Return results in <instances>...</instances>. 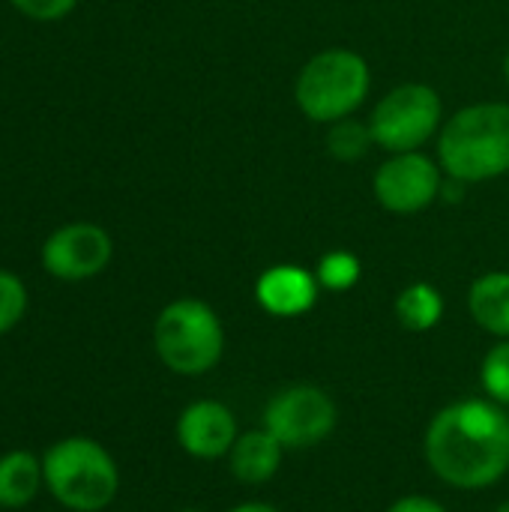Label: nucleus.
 <instances>
[{
  "label": "nucleus",
  "mask_w": 509,
  "mask_h": 512,
  "mask_svg": "<svg viewBox=\"0 0 509 512\" xmlns=\"http://www.w3.org/2000/svg\"><path fill=\"white\" fill-rule=\"evenodd\" d=\"M480 384L492 402L509 408V339H498L486 351L480 363Z\"/></svg>",
  "instance_id": "nucleus-18"
},
{
  "label": "nucleus",
  "mask_w": 509,
  "mask_h": 512,
  "mask_svg": "<svg viewBox=\"0 0 509 512\" xmlns=\"http://www.w3.org/2000/svg\"><path fill=\"white\" fill-rule=\"evenodd\" d=\"M177 512H201V510H195V507H183V510H177Z\"/></svg>",
  "instance_id": "nucleus-25"
},
{
  "label": "nucleus",
  "mask_w": 509,
  "mask_h": 512,
  "mask_svg": "<svg viewBox=\"0 0 509 512\" xmlns=\"http://www.w3.org/2000/svg\"><path fill=\"white\" fill-rule=\"evenodd\" d=\"M315 279H318L321 291L345 294L363 279V264H360V258L354 252L333 249V252L321 255V261L315 267Z\"/></svg>",
  "instance_id": "nucleus-17"
},
{
  "label": "nucleus",
  "mask_w": 509,
  "mask_h": 512,
  "mask_svg": "<svg viewBox=\"0 0 509 512\" xmlns=\"http://www.w3.org/2000/svg\"><path fill=\"white\" fill-rule=\"evenodd\" d=\"M261 426L285 450H312L336 432L339 408L324 387L291 384L264 405Z\"/></svg>",
  "instance_id": "nucleus-7"
},
{
  "label": "nucleus",
  "mask_w": 509,
  "mask_h": 512,
  "mask_svg": "<svg viewBox=\"0 0 509 512\" xmlns=\"http://www.w3.org/2000/svg\"><path fill=\"white\" fill-rule=\"evenodd\" d=\"M114 258L111 234L96 222H69L51 231L39 249L42 270L57 282H87Z\"/></svg>",
  "instance_id": "nucleus-9"
},
{
  "label": "nucleus",
  "mask_w": 509,
  "mask_h": 512,
  "mask_svg": "<svg viewBox=\"0 0 509 512\" xmlns=\"http://www.w3.org/2000/svg\"><path fill=\"white\" fill-rule=\"evenodd\" d=\"M372 147H375V138H372L369 120L363 123V120H357V117H345V120L330 123V132H327V153H330L336 162H360Z\"/></svg>",
  "instance_id": "nucleus-16"
},
{
  "label": "nucleus",
  "mask_w": 509,
  "mask_h": 512,
  "mask_svg": "<svg viewBox=\"0 0 509 512\" xmlns=\"http://www.w3.org/2000/svg\"><path fill=\"white\" fill-rule=\"evenodd\" d=\"M27 306H30V294L24 279L0 267V336L12 333L24 321Z\"/></svg>",
  "instance_id": "nucleus-19"
},
{
  "label": "nucleus",
  "mask_w": 509,
  "mask_h": 512,
  "mask_svg": "<svg viewBox=\"0 0 509 512\" xmlns=\"http://www.w3.org/2000/svg\"><path fill=\"white\" fill-rule=\"evenodd\" d=\"M45 492L69 512L108 510L120 495V468L105 444L90 435H66L42 453Z\"/></svg>",
  "instance_id": "nucleus-3"
},
{
  "label": "nucleus",
  "mask_w": 509,
  "mask_h": 512,
  "mask_svg": "<svg viewBox=\"0 0 509 512\" xmlns=\"http://www.w3.org/2000/svg\"><path fill=\"white\" fill-rule=\"evenodd\" d=\"M9 3L33 21H60L78 6V0H9Z\"/></svg>",
  "instance_id": "nucleus-20"
},
{
  "label": "nucleus",
  "mask_w": 509,
  "mask_h": 512,
  "mask_svg": "<svg viewBox=\"0 0 509 512\" xmlns=\"http://www.w3.org/2000/svg\"><path fill=\"white\" fill-rule=\"evenodd\" d=\"M372 90V69L354 48H324L303 63L294 81V102L312 123L354 117Z\"/></svg>",
  "instance_id": "nucleus-5"
},
{
  "label": "nucleus",
  "mask_w": 509,
  "mask_h": 512,
  "mask_svg": "<svg viewBox=\"0 0 509 512\" xmlns=\"http://www.w3.org/2000/svg\"><path fill=\"white\" fill-rule=\"evenodd\" d=\"M468 312L480 330L495 339H509V273L492 270L471 282Z\"/></svg>",
  "instance_id": "nucleus-14"
},
{
  "label": "nucleus",
  "mask_w": 509,
  "mask_h": 512,
  "mask_svg": "<svg viewBox=\"0 0 509 512\" xmlns=\"http://www.w3.org/2000/svg\"><path fill=\"white\" fill-rule=\"evenodd\" d=\"M444 294L432 282H411L396 294L393 312L402 330L429 333L444 321Z\"/></svg>",
  "instance_id": "nucleus-15"
},
{
  "label": "nucleus",
  "mask_w": 509,
  "mask_h": 512,
  "mask_svg": "<svg viewBox=\"0 0 509 512\" xmlns=\"http://www.w3.org/2000/svg\"><path fill=\"white\" fill-rule=\"evenodd\" d=\"M438 162L459 183H486L509 174V105L477 102L459 108L438 132Z\"/></svg>",
  "instance_id": "nucleus-2"
},
{
  "label": "nucleus",
  "mask_w": 509,
  "mask_h": 512,
  "mask_svg": "<svg viewBox=\"0 0 509 512\" xmlns=\"http://www.w3.org/2000/svg\"><path fill=\"white\" fill-rule=\"evenodd\" d=\"M318 294L321 285L315 279V270H306L300 264L267 267L255 282V300L273 318H303L315 309Z\"/></svg>",
  "instance_id": "nucleus-11"
},
{
  "label": "nucleus",
  "mask_w": 509,
  "mask_h": 512,
  "mask_svg": "<svg viewBox=\"0 0 509 512\" xmlns=\"http://www.w3.org/2000/svg\"><path fill=\"white\" fill-rule=\"evenodd\" d=\"M153 351L159 363L180 378H201L213 372L225 354V327L219 312L198 297L171 300L153 321Z\"/></svg>",
  "instance_id": "nucleus-4"
},
{
  "label": "nucleus",
  "mask_w": 509,
  "mask_h": 512,
  "mask_svg": "<svg viewBox=\"0 0 509 512\" xmlns=\"http://www.w3.org/2000/svg\"><path fill=\"white\" fill-rule=\"evenodd\" d=\"M492 512H509V498L507 501H504V504H498V507H495V510Z\"/></svg>",
  "instance_id": "nucleus-23"
},
{
  "label": "nucleus",
  "mask_w": 509,
  "mask_h": 512,
  "mask_svg": "<svg viewBox=\"0 0 509 512\" xmlns=\"http://www.w3.org/2000/svg\"><path fill=\"white\" fill-rule=\"evenodd\" d=\"M444 168L423 150L390 153L372 177L375 201L393 216H417L429 210L444 189Z\"/></svg>",
  "instance_id": "nucleus-8"
},
{
  "label": "nucleus",
  "mask_w": 509,
  "mask_h": 512,
  "mask_svg": "<svg viewBox=\"0 0 509 512\" xmlns=\"http://www.w3.org/2000/svg\"><path fill=\"white\" fill-rule=\"evenodd\" d=\"M285 453L288 450L264 426L240 432V438L234 441V447L228 453L231 477L243 486H264L279 474Z\"/></svg>",
  "instance_id": "nucleus-12"
},
{
  "label": "nucleus",
  "mask_w": 509,
  "mask_h": 512,
  "mask_svg": "<svg viewBox=\"0 0 509 512\" xmlns=\"http://www.w3.org/2000/svg\"><path fill=\"white\" fill-rule=\"evenodd\" d=\"M228 512H282V510H279V507H273V504H267V501H243V504L231 507Z\"/></svg>",
  "instance_id": "nucleus-22"
},
{
  "label": "nucleus",
  "mask_w": 509,
  "mask_h": 512,
  "mask_svg": "<svg viewBox=\"0 0 509 512\" xmlns=\"http://www.w3.org/2000/svg\"><path fill=\"white\" fill-rule=\"evenodd\" d=\"M45 492L42 456L33 450L0 453V510H24Z\"/></svg>",
  "instance_id": "nucleus-13"
},
{
  "label": "nucleus",
  "mask_w": 509,
  "mask_h": 512,
  "mask_svg": "<svg viewBox=\"0 0 509 512\" xmlns=\"http://www.w3.org/2000/svg\"><path fill=\"white\" fill-rule=\"evenodd\" d=\"M429 471L453 489L480 492L509 474V414L486 399H462L441 408L423 435Z\"/></svg>",
  "instance_id": "nucleus-1"
},
{
  "label": "nucleus",
  "mask_w": 509,
  "mask_h": 512,
  "mask_svg": "<svg viewBox=\"0 0 509 512\" xmlns=\"http://www.w3.org/2000/svg\"><path fill=\"white\" fill-rule=\"evenodd\" d=\"M174 438L189 459L216 462V459H228L234 441L240 438V426L225 402L195 399L177 414Z\"/></svg>",
  "instance_id": "nucleus-10"
},
{
  "label": "nucleus",
  "mask_w": 509,
  "mask_h": 512,
  "mask_svg": "<svg viewBox=\"0 0 509 512\" xmlns=\"http://www.w3.org/2000/svg\"><path fill=\"white\" fill-rule=\"evenodd\" d=\"M444 126V105L435 87L411 81L393 87L369 114L375 147L387 153L423 150Z\"/></svg>",
  "instance_id": "nucleus-6"
},
{
  "label": "nucleus",
  "mask_w": 509,
  "mask_h": 512,
  "mask_svg": "<svg viewBox=\"0 0 509 512\" xmlns=\"http://www.w3.org/2000/svg\"><path fill=\"white\" fill-rule=\"evenodd\" d=\"M387 512H450L441 501H435V498H429V495H402V498H396Z\"/></svg>",
  "instance_id": "nucleus-21"
},
{
  "label": "nucleus",
  "mask_w": 509,
  "mask_h": 512,
  "mask_svg": "<svg viewBox=\"0 0 509 512\" xmlns=\"http://www.w3.org/2000/svg\"><path fill=\"white\" fill-rule=\"evenodd\" d=\"M504 78L509 81V51H507V57H504Z\"/></svg>",
  "instance_id": "nucleus-24"
}]
</instances>
